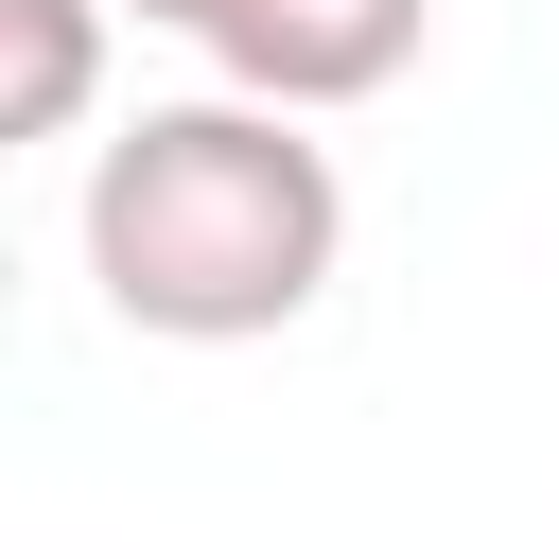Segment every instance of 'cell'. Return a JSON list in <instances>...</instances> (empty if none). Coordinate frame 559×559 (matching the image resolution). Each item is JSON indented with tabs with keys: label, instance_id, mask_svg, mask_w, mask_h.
Segmentation results:
<instances>
[{
	"label": "cell",
	"instance_id": "1",
	"mask_svg": "<svg viewBox=\"0 0 559 559\" xmlns=\"http://www.w3.org/2000/svg\"><path fill=\"white\" fill-rule=\"evenodd\" d=\"M70 227H87V297L157 349H262L349 280V175H332L314 105H262L227 70L192 105H140L87 157Z\"/></svg>",
	"mask_w": 559,
	"mask_h": 559
},
{
	"label": "cell",
	"instance_id": "4",
	"mask_svg": "<svg viewBox=\"0 0 559 559\" xmlns=\"http://www.w3.org/2000/svg\"><path fill=\"white\" fill-rule=\"evenodd\" d=\"M122 17H157V35H210V17H227V0H122Z\"/></svg>",
	"mask_w": 559,
	"mask_h": 559
},
{
	"label": "cell",
	"instance_id": "3",
	"mask_svg": "<svg viewBox=\"0 0 559 559\" xmlns=\"http://www.w3.org/2000/svg\"><path fill=\"white\" fill-rule=\"evenodd\" d=\"M105 17L122 0H0V140H70L105 105Z\"/></svg>",
	"mask_w": 559,
	"mask_h": 559
},
{
	"label": "cell",
	"instance_id": "2",
	"mask_svg": "<svg viewBox=\"0 0 559 559\" xmlns=\"http://www.w3.org/2000/svg\"><path fill=\"white\" fill-rule=\"evenodd\" d=\"M419 35H437V0H227L192 52L227 70V87H262V105H384L402 70H419Z\"/></svg>",
	"mask_w": 559,
	"mask_h": 559
}]
</instances>
